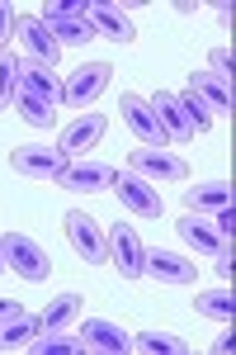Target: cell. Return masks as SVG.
Instances as JSON below:
<instances>
[{
	"label": "cell",
	"mask_w": 236,
	"mask_h": 355,
	"mask_svg": "<svg viewBox=\"0 0 236 355\" xmlns=\"http://www.w3.org/2000/svg\"><path fill=\"white\" fill-rule=\"evenodd\" d=\"M57 105H62V81H57L53 67L43 62H19V90H15V110L28 128H53Z\"/></svg>",
	"instance_id": "1"
},
{
	"label": "cell",
	"mask_w": 236,
	"mask_h": 355,
	"mask_svg": "<svg viewBox=\"0 0 236 355\" xmlns=\"http://www.w3.org/2000/svg\"><path fill=\"white\" fill-rule=\"evenodd\" d=\"M38 24L57 38V48H80V43H90V38H95V24H90V15H85V0L48 5V10L38 15Z\"/></svg>",
	"instance_id": "2"
},
{
	"label": "cell",
	"mask_w": 236,
	"mask_h": 355,
	"mask_svg": "<svg viewBox=\"0 0 236 355\" xmlns=\"http://www.w3.org/2000/svg\"><path fill=\"white\" fill-rule=\"evenodd\" d=\"M0 251H5V266L19 275V279H33V284H38V279H48V275H53L48 251L33 242L28 232H5V237H0Z\"/></svg>",
	"instance_id": "3"
},
{
	"label": "cell",
	"mask_w": 236,
	"mask_h": 355,
	"mask_svg": "<svg viewBox=\"0 0 236 355\" xmlns=\"http://www.w3.org/2000/svg\"><path fill=\"white\" fill-rule=\"evenodd\" d=\"M62 227H66V242L76 246L80 261H90V266H105V261H109V232L95 223V214L71 209V214L62 218Z\"/></svg>",
	"instance_id": "4"
},
{
	"label": "cell",
	"mask_w": 236,
	"mask_h": 355,
	"mask_svg": "<svg viewBox=\"0 0 236 355\" xmlns=\"http://www.w3.org/2000/svg\"><path fill=\"white\" fill-rule=\"evenodd\" d=\"M109 81H114V67L109 62H85V67H76L62 81V105H95L109 90Z\"/></svg>",
	"instance_id": "5"
},
{
	"label": "cell",
	"mask_w": 236,
	"mask_h": 355,
	"mask_svg": "<svg viewBox=\"0 0 236 355\" xmlns=\"http://www.w3.org/2000/svg\"><path fill=\"white\" fill-rule=\"evenodd\" d=\"M109 261L118 266L123 279H142L147 275V246H142L132 223H114V232H109Z\"/></svg>",
	"instance_id": "6"
},
{
	"label": "cell",
	"mask_w": 236,
	"mask_h": 355,
	"mask_svg": "<svg viewBox=\"0 0 236 355\" xmlns=\"http://www.w3.org/2000/svg\"><path fill=\"white\" fill-rule=\"evenodd\" d=\"M128 171L142 180H189V162L165 147H137L128 157Z\"/></svg>",
	"instance_id": "7"
},
{
	"label": "cell",
	"mask_w": 236,
	"mask_h": 355,
	"mask_svg": "<svg viewBox=\"0 0 236 355\" xmlns=\"http://www.w3.org/2000/svg\"><path fill=\"white\" fill-rule=\"evenodd\" d=\"M10 162H15V171L28 175V180H53V185H57L62 171L71 166V157H66L62 147H19Z\"/></svg>",
	"instance_id": "8"
},
{
	"label": "cell",
	"mask_w": 236,
	"mask_h": 355,
	"mask_svg": "<svg viewBox=\"0 0 236 355\" xmlns=\"http://www.w3.org/2000/svg\"><path fill=\"white\" fill-rule=\"evenodd\" d=\"M118 114H123V123H128V133L137 137V142H152V147H161L165 142V128H161L156 110L142 100V95H118Z\"/></svg>",
	"instance_id": "9"
},
{
	"label": "cell",
	"mask_w": 236,
	"mask_h": 355,
	"mask_svg": "<svg viewBox=\"0 0 236 355\" xmlns=\"http://www.w3.org/2000/svg\"><path fill=\"white\" fill-rule=\"evenodd\" d=\"M114 194L123 199V209L137 214V218H161V194L142 180V175H114Z\"/></svg>",
	"instance_id": "10"
},
{
	"label": "cell",
	"mask_w": 236,
	"mask_h": 355,
	"mask_svg": "<svg viewBox=\"0 0 236 355\" xmlns=\"http://www.w3.org/2000/svg\"><path fill=\"white\" fill-rule=\"evenodd\" d=\"M114 166H105V162H71L66 171H62V190H76V194H100V190H109L114 185Z\"/></svg>",
	"instance_id": "11"
},
{
	"label": "cell",
	"mask_w": 236,
	"mask_h": 355,
	"mask_svg": "<svg viewBox=\"0 0 236 355\" xmlns=\"http://www.w3.org/2000/svg\"><path fill=\"white\" fill-rule=\"evenodd\" d=\"M147 275L161 279V284H194V279H199L194 261L180 256V251H165V246H152V251H147Z\"/></svg>",
	"instance_id": "12"
},
{
	"label": "cell",
	"mask_w": 236,
	"mask_h": 355,
	"mask_svg": "<svg viewBox=\"0 0 236 355\" xmlns=\"http://www.w3.org/2000/svg\"><path fill=\"white\" fill-rule=\"evenodd\" d=\"M105 128H109L105 114H80L76 123H66V128H62L57 147H62L66 157H80V152H90V147H95V142L105 137Z\"/></svg>",
	"instance_id": "13"
},
{
	"label": "cell",
	"mask_w": 236,
	"mask_h": 355,
	"mask_svg": "<svg viewBox=\"0 0 236 355\" xmlns=\"http://www.w3.org/2000/svg\"><path fill=\"white\" fill-rule=\"evenodd\" d=\"M80 341H85V351H105V355L132 351V336L118 327V322H109V318H90V322L80 327Z\"/></svg>",
	"instance_id": "14"
},
{
	"label": "cell",
	"mask_w": 236,
	"mask_h": 355,
	"mask_svg": "<svg viewBox=\"0 0 236 355\" xmlns=\"http://www.w3.org/2000/svg\"><path fill=\"white\" fill-rule=\"evenodd\" d=\"M152 110H156V119H161V128H165V142H189V119H184V110H180V95H170V90H156L152 100H147Z\"/></svg>",
	"instance_id": "15"
},
{
	"label": "cell",
	"mask_w": 236,
	"mask_h": 355,
	"mask_svg": "<svg viewBox=\"0 0 236 355\" xmlns=\"http://www.w3.org/2000/svg\"><path fill=\"white\" fill-rule=\"evenodd\" d=\"M175 227H180V237L194 246L199 256H222V251H232V246H227L222 237H217V232H212V223L203 218V214H184Z\"/></svg>",
	"instance_id": "16"
},
{
	"label": "cell",
	"mask_w": 236,
	"mask_h": 355,
	"mask_svg": "<svg viewBox=\"0 0 236 355\" xmlns=\"http://www.w3.org/2000/svg\"><path fill=\"white\" fill-rule=\"evenodd\" d=\"M85 15H90L95 33H105V38H114V43H132V38H137L128 10H118V5H85Z\"/></svg>",
	"instance_id": "17"
},
{
	"label": "cell",
	"mask_w": 236,
	"mask_h": 355,
	"mask_svg": "<svg viewBox=\"0 0 236 355\" xmlns=\"http://www.w3.org/2000/svg\"><path fill=\"white\" fill-rule=\"evenodd\" d=\"M232 204V185L227 180H208V185H189L184 190V214H217V209H227Z\"/></svg>",
	"instance_id": "18"
},
{
	"label": "cell",
	"mask_w": 236,
	"mask_h": 355,
	"mask_svg": "<svg viewBox=\"0 0 236 355\" xmlns=\"http://www.w3.org/2000/svg\"><path fill=\"white\" fill-rule=\"evenodd\" d=\"M80 308H85V294H76V289H71V294H57V299L38 313V327L43 331H71L76 318H80Z\"/></svg>",
	"instance_id": "19"
},
{
	"label": "cell",
	"mask_w": 236,
	"mask_h": 355,
	"mask_svg": "<svg viewBox=\"0 0 236 355\" xmlns=\"http://www.w3.org/2000/svg\"><path fill=\"white\" fill-rule=\"evenodd\" d=\"M19 38H24V48H28V57H33V62H43V67H57L62 48H57L53 33L38 24V15H33V19H19Z\"/></svg>",
	"instance_id": "20"
},
{
	"label": "cell",
	"mask_w": 236,
	"mask_h": 355,
	"mask_svg": "<svg viewBox=\"0 0 236 355\" xmlns=\"http://www.w3.org/2000/svg\"><path fill=\"white\" fill-rule=\"evenodd\" d=\"M189 90H194L208 110L232 114V81H222V76H212V71H194V76H189Z\"/></svg>",
	"instance_id": "21"
},
{
	"label": "cell",
	"mask_w": 236,
	"mask_h": 355,
	"mask_svg": "<svg viewBox=\"0 0 236 355\" xmlns=\"http://www.w3.org/2000/svg\"><path fill=\"white\" fill-rule=\"evenodd\" d=\"M38 318H28V313H15V318H5L0 322V351H15V346H24V341H33L38 336Z\"/></svg>",
	"instance_id": "22"
},
{
	"label": "cell",
	"mask_w": 236,
	"mask_h": 355,
	"mask_svg": "<svg viewBox=\"0 0 236 355\" xmlns=\"http://www.w3.org/2000/svg\"><path fill=\"white\" fill-rule=\"evenodd\" d=\"M203 318H217V322H232L236 313V294L232 289H212V294H199V303H194Z\"/></svg>",
	"instance_id": "23"
},
{
	"label": "cell",
	"mask_w": 236,
	"mask_h": 355,
	"mask_svg": "<svg viewBox=\"0 0 236 355\" xmlns=\"http://www.w3.org/2000/svg\"><path fill=\"white\" fill-rule=\"evenodd\" d=\"M33 351L38 355H85V341L66 336V331H43V336H33Z\"/></svg>",
	"instance_id": "24"
},
{
	"label": "cell",
	"mask_w": 236,
	"mask_h": 355,
	"mask_svg": "<svg viewBox=\"0 0 236 355\" xmlns=\"http://www.w3.org/2000/svg\"><path fill=\"white\" fill-rule=\"evenodd\" d=\"M132 346L147 355H184L189 351L180 336H165V331H142V336H132Z\"/></svg>",
	"instance_id": "25"
},
{
	"label": "cell",
	"mask_w": 236,
	"mask_h": 355,
	"mask_svg": "<svg viewBox=\"0 0 236 355\" xmlns=\"http://www.w3.org/2000/svg\"><path fill=\"white\" fill-rule=\"evenodd\" d=\"M180 110H184V119H189L194 133H208V128H212V110L194 95V90H184V95H180Z\"/></svg>",
	"instance_id": "26"
},
{
	"label": "cell",
	"mask_w": 236,
	"mask_h": 355,
	"mask_svg": "<svg viewBox=\"0 0 236 355\" xmlns=\"http://www.w3.org/2000/svg\"><path fill=\"white\" fill-rule=\"evenodd\" d=\"M15 90H19V57L0 53V110L15 105Z\"/></svg>",
	"instance_id": "27"
},
{
	"label": "cell",
	"mask_w": 236,
	"mask_h": 355,
	"mask_svg": "<svg viewBox=\"0 0 236 355\" xmlns=\"http://www.w3.org/2000/svg\"><path fill=\"white\" fill-rule=\"evenodd\" d=\"M208 223H212V232L232 246V232H236V209H232V204H227V209H217V214H208Z\"/></svg>",
	"instance_id": "28"
},
{
	"label": "cell",
	"mask_w": 236,
	"mask_h": 355,
	"mask_svg": "<svg viewBox=\"0 0 236 355\" xmlns=\"http://www.w3.org/2000/svg\"><path fill=\"white\" fill-rule=\"evenodd\" d=\"M203 71L222 76V81H232V53H227V48H212V53H208V67H203Z\"/></svg>",
	"instance_id": "29"
},
{
	"label": "cell",
	"mask_w": 236,
	"mask_h": 355,
	"mask_svg": "<svg viewBox=\"0 0 236 355\" xmlns=\"http://www.w3.org/2000/svg\"><path fill=\"white\" fill-rule=\"evenodd\" d=\"M19 28V19H15V5H0V53H5V43H10V33Z\"/></svg>",
	"instance_id": "30"
},
{
	"label": "cell",
	"mask_w": 236,
	"mask_h": 355,
	"mask_svg": "<svg viewBox=\"0 0 236 355\" xmlns=\"http://www.w3.org/2000/svg\"><path fill=\"white\" fill-rule=\"evenodd\" d=\"M15 313H19V303H15V299H0V322H5V318H15Z\"/></svg>",
	"instance_id": "31"
},
{
	"label": "cell",
	"mask_w": 236,
	"mask_h": 355,
	"mask_svg": "<svg viewBox=\"0 0 236 355\" xmlns=\"http://www.w3.org/2000/svg\"><path fill=\"white\" fill-rule=\"evenodd\" d=\"M0 266H5V251H0Z\"/></svg>",
	"instance_id": "32"
}]
</instances>
